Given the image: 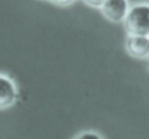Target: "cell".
<instances>
[{
    "instance_id": "cell-1",
    "label": "cell",
    "mask_w": 149,
    "mask_h": 139,
    "mask_svg": "<svg viewBox=\"0 0 149 139\" xmlns=\"http://www.w3.org/2000/svg\"><path fill=\"white\" fill-rule=\"evenodd\" d=\"M125 28L131 36L149 35V5L132 7L125 19Z\"/></svg>"
},
{
    "instance_id": "cell-2",
    "label": "cell",
    "mask_w": 149,
    "mask_h": 139,
    "mask_svg": "<svg viewBox=\"0 0 149 139\" xmlns=\"http://www.w3.org/2000/svg\"><path fill=\"white\" fill-rule=\"evenodd\" d=\"M102 11L106 19L118 23L126 19L128 14V2L127 0H105Z\"/></svg>"
},
{
    "instance_id": "cell-3",
    "label": "cell",
    "mask_w": 149,
    "mask_h": 139,
    "mask_svg": "<svg viewBox=\"0 0 149 139\" xmlns=\"http://www.w3.org/2000/svg\"><path fill=\"white\" fill-rule=\"evenodd\" d=\"M127 49L134 57H146L149 55V38L147 36H130L127 40Z\"/></svg>"
},
{
    "instance_id": "cell-4",
    "label": "cell",
    "mask_w": 149,
    "mask_h": 139,
    "mask_svg": "<svg viewBox=\"0 0 149 139\" xmlns=\"http://www.w3.org/2000/svg\"><path fill=\"white\" fill-rule=\"evenodd\" d=\"M17 98L15 86L10 79L0 75V109L13 105Z\"/></svg>"
},
{
    "instance_id": "cell-5",
    "label": "cell",
    "mask_w": 149,
    "mask_h": 139,
    "mask_svg": "<svg viewBox=\"0 0 149 139\" xmlns=\"http://www.w3.org/2000/svg\"><path fill=\"white\" fill-rule=\"evenodd\" d=\"M77 139H101V137H100L99 135L95 134V133L86 132V133H83L82 135H80Z\"/></svg>"
},
{
    "instance_id": "cell-6",
    "label": "cell",
    "mask_w": 149,
    "mask_h": 139,
    "mask_svg": "<svg viewBox=\"0 0 149 139\" xmlns=\"http://www.w3.org/2000/svg\"><path fill=\"white\" fill-rule=\"evenodd\" d=\"M84 1L93 7H102L103 3L105 2V0H84Z\"/></svg>"
},
{
    "instance_id": "cell-7",
    "label": "cell",
    "mask_w": 149,
    "mask_h": 139,
    "mask_svg": "<svg viewBox=\"0 0 149 139\" xmlns=\"http://www.w3.org/2000/svg\"><path fill=\"white\" fill-rule=\"evenodd\" d=\"M52 1L58 5H68V4H70L72 1H74V0H52Z\"/></svg>"
}]
</instances>
